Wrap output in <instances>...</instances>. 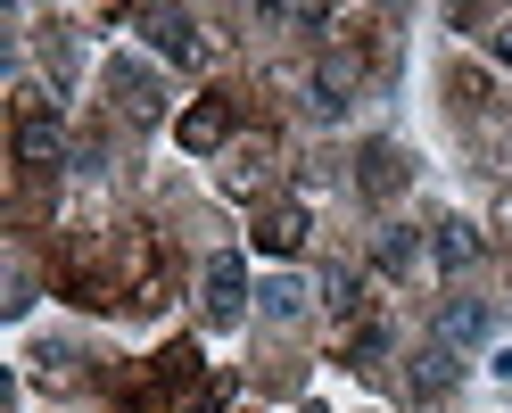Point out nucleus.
<instances>
[{
  "mask_svg": "<svg viewBox=\"0 0 512 413\" xmlns=\"http://www.w3.org/2000/svg\"><path fill=\"white\" fill-rule=\"evenodd\" d=\"M157 281H166L157 240L141 224H124V232H108L100 257H75L67 290H75V306H157Z\"/></svg>",
  "mask_w": 512,
  "mask_h": 413,
  "instance_id": "1",
  "label": "nucleus"
},
{
  "mask_svg": "<svg viewBox=\"0 0 512 413\" xmlns=\"http://www.w3.org/2000/svg\"><path fill=\"white\" fill-rule=\"evenodd\" d=\"M174 397H199V347H190V339H174L166 356L116 397V413H174Z\"/></svg>",
  "mask_w": 512,
  "mask_h": 413,
  "instance_id": "2",
  "label": "nucleus"
},
{
  "mask_svg": "<svg viewBox=\"0 0 512 413\" xmlns=\"http://www.w3.org/2000/svg\"><path fill=\"white\" fill-rule=\"evenodd\" d=\"M9 149H17V166H25V174H58V157H67V124H58L42 100H25Z\"/></svg>",
  "mask_w": 512,
  "mask_h": 413,
  "instance_id": "3",
  "label": "nucleus"
},
{
  "mask_svg": "<svg viewBox=\"0 0 512 413\" xmlns=\"http://www.w3.org/2000/svg\"><path fill=\"white\" fill-rule=\"evenodd\" d=\"M141 34L166 50L174 67H207V58H215V34H207L199 17H182V9H149V17H141Z\"/></svg>",
  "mask_w": 512,
  "mask_h": 413,
  "instance_id": "4",
  "label": "nucleus"
},
{
  "mask_svg": "<svg viewBox=\"0 0 512 413\" xmlns=\"http://www.w3.org/2000/svg\"><path fill=\"white\" fill-rule=\"evenodd\" d=\"M199 290H207V323L232 331L240 314H248V265H240V257H207V281H199Z\"/></svg>",
  "mask_w": 512,
  "mask_h": 413,
  "instance_id": "5",
  "label": "nucleus"
},
{
  "mask_svg": "<svg viewBox=\"0 0 512 413\" xmlns=\"http://www.w3.org/2000/svg\"><path fill=\"white\" fill-rule=\"evenodd\" d=\"M356 75H364V50L323 58V75H314V116H347L356 108Z\"/></svg>",
  "mask_w": 512,
  "mask_h": 413,
  "instance_id": "6",
  "label": "nucleus"
},
{
  "mask_svg": "<svg viewBox=\"0 0 512 413\" xmlns=\"http://www.w3.org/2000/svg\"><path fill=\"white\" fill-rule=\"evenodd\" d=\"M248 240L265 248V257H298V248H306V207H298V199H273L265 215H256Z\"/></svg>",
  "mask_w": 512,
  "mask_h": 413,
  "instance_id": "7",
  "label": "nucleus"
},
{
  "mask_svg": "<svg viewBox=\"0 0 512 413\" xmlns=\"http://www.w3.org/2000/svg\"><path fill=\"white\" fill-rule=\"evenodd\" d=\"M496 331V306L488 298H446V314H438V347H479Z\"/></svg>",
  "mask_w": 512,
  "mask_h": 413,
  "instance_id": "8",
  "label": "nucleus"
},
{
  "mask_svg": "<svg viewBox=\"0 0 512 413\" xmlns=\"http://www.w3.org/2000/svg\"><path fill=\"white\" fill-rule=\"evenodd\" d=\"M174 141H182V149H223V141H232V100H199V108H182Z\"/></svg>",
  "mask_w": 512,
  "mask_h": 413,
  "instance_id": "9",
  "label": "nucleus"
},
{
  "mask_svg": "<svg viewBox=\"0 0 512 413\" xmlns=\"http://www.w3.org/2000/svg\"><path fill=\"white\" fill-rule=\"evenodd\" d=\"M356 166H364V174H356L364 199H389V190H405V157H397V141H372Z\"/></svg>",
  "mask_w": 512,
  "mask_h": 413,
  "instance_id": "10",
  "label": "nucleus"
},
{
  "mask_svg": "<svg viewBox=\"0 0 512 413\" xmlns=\"http://www.w3.org/2000/svg\"><path fill=\"white\" fill-rule=\"evenodd\" d=\"M339 356L356 364V372H380V356H389V323H372V314H364V323H347Z\"/></svg>",
  "mask_w": 512,
  "mask_h": 413,
  "instance_id": "11",
  "label": "nucleus"
},
{
  "mask_svg": "<svg viewBox=\"0 0 512 413\" xmlns=\"http://www.w3.org/2000/svg\"><path fill=\"white\" fill-rule=\"evenodd\" d=\"M116 108L149 124L157 108H166V100H157V75H141V67H116Z\"/></svg>",
  "mask_w": 512,
  "mask_h": 413,
  "instance_id": "12",
  "label": "nucleus"
},
{
  "mask_svg": "<svg viewBox=\"0 0 512 413\" xmlns=\"http://www.w3.org/2000/svg\"><path fill=\"white\" fill-rule=\"evenodd\" d=\"M413 389H422V397H446V389H455V347H422V356H413Z\"/></svg>",
  "mask_w": 512,
  "mask_h": 413,
  "instance_id": "13",
  "label": "nucleus"
},
{
  "mask_svg": "<svg viewBox=\"0 0 512 413\" xmlns=\"http://www.w3.org/2000/svg\"><path fill=\"white\" fill-rule=\"evenodd\" d=\"M413 257H422V240H413L405 224H389V232H380V248H372L380 273H413Z\"/></svg>",
  "mask_w": 512,
  "mask_h": 413,
  "instance_id": "14",
  "label": "nucleus"
},
{
  "mask_svg": "<svg viewBox=\"0 0 512 413\" xmlns=\"http://www.w3.org/2000/svg\"><path fill=\"white\" fill-rule=\"evenodd\" d=\"M479 257V232L471 224H438V273H463Z\"/></svg>",
  "mask_w": 512,
  "mask_h": 413,
  "instance_id": "15",
  "label": "nucleus"
},
{
  "mask_svg": "<svg viewBox=\"0 0 512 413\" xmlns=\"http://www.w3.org/2000/svg\"><path fill=\"white\" fill-rule=\"evenodd\" d=\"M323 298H331V314H339V323H356V314H364V281H356V273L339 265V273L323 281Z\"/></svg>",
  "mask_w": 512,
  "mask_h": 413,
  "instance_id": "16",
  "label": "nucleus"
},
{
  "mask_svg": "<svg viewBox=\"0 0 512 413\" xmlns=\"http://www.w3.org/2000/svg\"><path fill=\"white\" fill-rule=\"evenodd\" d=\"M265 314H273V323H298V314H306V290H298L290 273H281V281H265Z\"/></svg>",
  "mask_w": 512,
  "mask_h": 413,
  "instance_id": "17",
  "label": "nucleus"
},
{
  "mask_svg": "<svg viewBox=\"0 0 512 413\" xmlns=\"http://www.w3.org/2000/svg\"><path fill=\"white\" fill-rule=\"evenodd\" d=\"M223 405H232V380H207V389L190 397V413H223Z\"/></svg>",
  "mask_w": 512,
  "mask_h": 413,
  "instance_id": "18",
  "label": "nucleus"
},
{
  "mask_svg": "<svg viewBox=\"0 0 512 413\" xmlns=\"http://www.w3.org/2000/svg\"><path fill=\"white\" fill-rule=\"evenodd\" d=\"M496 58H504V67H512V25H496Z\"/></svg>",
  "mask_w": 512,
  "mask_h": 413,
  "instance_id": "19",
  "label": "nucleus"
},
{
  "mask_svg": "<svg viewBox=\"0 0 512 413\" xmlns=\"http://www.w3.org/2000/svg\"><path fill=\"white\" fill-rule=\"evenodd\" d=\"M306 413H323V405H306Z\"/></svg>",
  "mask_w": 512,
  "mask_h": 413,
  "instance_id": "20",
  "label": "nucleus"
}]
</instances>
